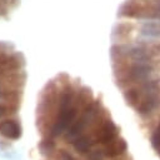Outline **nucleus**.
I'll use <instances>...</instances> for the list:
<instances>
[{
    "instance_id": "2",
    "label": "nucleus",
    "mask_w": 160,
    "mask_h": 160,
    "mask_svg": "<svg viewBox=\"0 0 160 160\" xmlns=\"http://www.w3.org/2000/svg\"><path fill=\"white\" fill-rule=\"evenodd\" d=\"M19 4L20 0H0V18L8 19L10 12L14 11Z\"/></svg>"
},
{
    "instance_id": "5",
    "label": "nucleus",
    "mask_w": 160,
    "mask_h": 160,
    "mask_svg": "<svg viewBox=\"0 0 160 160\" xmlns=\"http://www.w3.org/2000/svg\"><path fill=\"white\" fill-rule=\"evenodd\" d=\"M59 158H60V160H75V158L68 150H60L59 151Z\"/></svg>"
},
{
    "instance_id": "4",
    "label": "nucleus",
    "mask_w": 160,
    "mask_h": 160,
    "mask_svg": "<svg viewBox=\"0 0 160 160\" xmlns=\"http://www.w3.org/2000/svg\"><path fill=\"white\" fill-rule=\"evenodd\" d=\"M19 109V105H11V104H5V102H0V119L10 115V114H15Z\"/></svg>"
},
{
    "instance_id": "1",
    "label": "nucleus",
    "mask_w": 160,
    "mask_h": 160,
    "mask_svg": "<svg viewBox=\"0 0 160 160\" xmlns=\"http://www.w3.org/2000/svg\"><path fill=\"white\" fill-rule=\"evenodd\" d=\"M0 134L6 139L16 140L21 136L22 130L20 122L14 119H5L0 121Z\"/></svg>"
},
{
    "instance_id": "3",
    "label": "nucleus",
    "mask_w": 160,
    "mask_h": 160,
    "mask_svg": "<svg viewBox=\"0 0 160 160\" xmlns=\"http://www.w3.org/2000/svg\"><path fill=\"white\" fill-rule=\"evenodd\" d=\"M56 148V144L54 141V139L51 136H48V138H44L40 142H39V151L41 155L44 156H50L54 150Z\"/></svg>"
}]
</instances>
